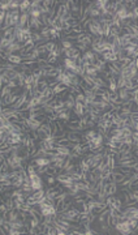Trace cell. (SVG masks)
I'll return each mask as SVG.
<instances>
[{
  "label": "cell",
  "mask_w": 138,
  "mask_h": 235,
  "mask_svg": "<svg viewBox=\"0 0 138 235\" xmlns=\"http://www.w3.org/2000/svg\"><path fill=\"white\" fill-rule=\"evenodd\" d=\"M44 176H46L47 184L50 185V187H51V185H55V184H56V182H58V180H56V176H52V175H47V174H44Z\"/></svg>",
  "instance_id": "e0dca14e"
},
{
  "label": "cell",
  "mask_w": 138,
  "mask_h": 235,
  "mask_svg": "<svg viewBox=\"0 0 138 235\" xmlns=\"http://www.w3.org/2000/svg\"><path fill=\"white\" fill-rule=\"evenodd\" d=\"M115 230L120 234L123 235H128V234H133V230L132 227L129 226V222L128 221H119L115 226Z\"/></svg>",
  "instance_id": "6da1fadb"
},
{
  "label": "cell",
  "mask_w": 138,
  "mask_h": 235,
  "mask_svg": "<svg viewBox=\"0 0 138 235\" xmlns=\"http://www.w3.org/2000/svg\"><path fill=\"white\" fill-rule=\"evenodd\" d=\"M31 196H33L35 200H40V199H43L44 196H46V191L42 188V190H38V191H34L33 193H31Z\"/></svg>",
  "instance_id": "5bb4252c"
},
{
  "label": "cell",
  "mask_w": 138,
  "mask_h": 235,
  "mask_svg": "<svg viewBox=\"0 0 138 235\" xmlns=\"http://www.w3.org/2000/svg\"><path fill=\"white\" fill-rule=\"evenodd\" d=\"M58 46H59V45H56L54 40H50V42L46 43V50H47L48 54H51V52H54V51L56 50V48H58Z\"/></svg>",
  "instance_id": "9a60e30c"
},
{
  "label": "cell",
  "mask_w": 138,
  "mask_h": 235,
  "mask_svg": "<svg viewBox=\"0 0 138 235\" xmlns=\"http://www.w3.org/2000/svg\"><path fill=\"white\" fill-rule=\"evenodd\" d=\"M67 137L69 139L70 142L73 144H79L84 142V132H74V131H69Z\"/></svg>",
  "instance_id": "7a4b0ae2"
},
{
  "label": "cell",
  "mask_w": 138,
  "mask_h": 235,
  "mask_svg": "<svg viewBox=\"0 0 138 235\" xmlns=\"http://www.w3.org/2000/svg\"><path fill=\"white\" fill-rule=\"evenodd\" d=\"M20 5H21V2H18V0H11V11L20 9Z\"/></svg>",
  "instance_id": "d6986e66"
},
{
  "label": "cell",
  "mask_w": 138,
  "mask_h": 235,
  "mask_svg": "<svg viewBox=\"0 0 138 235\" xmlns=\"http://www.w3.org/2000/svg\"><path fill=\"white\" fill-rule=\"evenodd\" d=\"M22 61H23L22 56L18 54H12V55H9V58H8V63H12L14 66H20V64H22Z\"/></svg>",
  "instance_id": "8992f818"
},
{
  "label": "cell",
  "mask_w": 138,
  "mask_h": 235,
  "mask_svg": "<svg viewBox=\"0 0 138 235\" xmlns=\"http://www.w3.org/2000/svg\"><path fill=\"white\" fill-rule=\"evenodd\" d=\"M125 85H126V80L124 77L119 76L117 77V89H123V88H125Z\"/></svg>",
  "instance_id": "44dd1931"
},
{
  "label": "cell",
  "mask_w": 138,
  "mask_h": 235,
  "mask_svg": "<svg viewBox=\"0 0 138 235\" xmlns=\"http://www.w3.org/2000/svg\"><path fill=\"white\" fill-rule=\"evenodd\" d=\"M0 8H2V11L9 12L11 11V0H3V2L0 3Z\"/></svg>",
  "instance_id": "2e32d148"
},
{
  "label": "cell",
  "mask_w": 138,
  "mask_h": 235,
  "mask_svg": "<svg viewBox=\"0 0 138 235\" xmlns=\"http://www.w3.org/2000/svg\"><path fill=\"white\" fill-rule=\"evenodd\" d=\"M128 9H125V8L124 7H121L120 8V9L116 12V16H117V17L121 20V21H125V20H128Z\"/></svg>",
  "instance_id": "30bf717a"
},
{
  "label": "cell",
  "mask_w": 138,
  "mask_h": 235,
  "mask_svg": "<svg viewBox=\"0 0 138 235\" xmlns=\"http://www.w3.org/2000/svg\"><path fill=\"white\" fill-rule=\"evenodd\" d=\"M56 152L59 153L61 156H65V157H69L72 154V149L69 147H64V145H56Z\"/></svg>",
  "instance_id": "277c9868"
},
{
  "label": "cell",
  "mask_w": 138,
  "mask_h": 235,
  "mask_svg": "<svg viewBox=\"0 0 138 235\" xmlns=\"http://www.w3.org/2000/svg\"><path fill=\"white\" fill-rule=\"evenodd\" d=\"M63 64H64V67H65V69H68V71H73L77 67L76 60H73L70 58H64L63 59Z\"/></svg>",
  "instance_id": "5b68a950"
},
{
  "label": "cell",
  "mask_w": 138,
  "mask_h": 235,
  "mask_svg": "<svg viewBox=\"0 0 138 235\" xmlns=\"http://www.w3.org/2000/svg\"><path fill=\"white\" fill-rule=\"evenodd\" d=\"M31 7V2H29V0H22L21 2V5H20V12L21 13H25L30 9Z\"/></svg>",
  "instance_id": "7c38bea8"
},
{
  "label": "cell",
  "mask_w": 138,
  "mask_h": 235,
  "mask_svg": "<svg viewBox=\"0 0 138 235\" xmlns=\"http://www.w3.org/2000/svg\"><path fill=\"white\" fill-rule=\"evenodd\" d=\"M14 35H16L17 42L23 45V29L21 26H14Z\"/></svg>",
  "instance_id": "52a82bcc"
},
{
  "label": "cell",
  "mask_w": 138,
  "mask_h": 235,
  "mask_svg": "<svg viewBox=\"0 0 138 235\" xmlns=\"http://www.w3.org/2000/svg\"><path fill=\"white\" fill-rule=\"evenodd\" d=\"M134 131H138V123L135 124V128H134Z\"/></svg>",
  "instance_id": "603a6c76"
},
{
  "label": "cell",
  "mask_w": 138,
  "mask_h": 235,
  "mask_svg": "<svg viewBox=\"0 0 138 235\" xmlns=\"http://www.w3.org/2000/svg\"><path fill=\"white\" fill-rule=\"evenodd\" d=\"M47 167L48 166H37V173L39 175H44L47 173Z\"/></svg>",
  "instance_id": "7402d4cb"
},
{
  "label": "cell",
  "mask_w": 138,
  "mask_h": 235,
  "mask_svg": "<svg viewBox=\"0 0 138 235\" xmlns=\"http://www.w3.org/2000/svg\"><path fill=\"white\" fill-rule=\"evenodd\" d=\"M54 94H56V95H58V94H61V93H64V92H67V86L65 85H64V84H61V83H59V84H56L54 88Z\"/></svg>",
  "instance_id": "9c48e42d"
},
{
  "label": "cell",
  "mask_w": 138,
  "mask_h": 235,
  "mask_svg": "<svg viewBox=\"0 0 138 235\" xmlns=\"http://www.w3.org/2000/svg\"><path fill=\"white\" fill-rule=\"evenodd\" d=\"M76 102H79V103H86V95H85V93L84 92H81V93H78L77 95H76Z\"/></svg>",
  "instance_id": "ac0fdd59"
},
{
  "label": "cell",
  "mask_w": 138,
  "mask_h": 235,
  "mask_svg": "<svg viewBox=\"0 0 138 235\" xmlns=\"http://www.w3.org/2000/svg\"><path fill=\"white\" fill-rule=\"evenodd\" d=\"M12 92H13V90H12L9 86H3V88H2V98H4V97L12 94Z\"/></svg>",
  "instance_id": "ffe728a7"
},
{
  "label": "cell",
  "mask_w": 138,
  "mask_h": 235,
  "mask_svg": "<svg viewBox=\"0 0 138 235\" xmlns=\"http://www.w3.org/2000/svg\"><path fill=\"white\" fill-rule=\"evenodd\" d=\"M73 114H74L77 118H82L85 116V104L84 103H79V102H76V106L73 109Z\"/></svg>",
  "instance_id": "3957f363"
},
{
  "label": "cell",
  "mask_w": 138,
  "mask_h": 235,
  "mask_svg": "<svg viewBox=\"0 0 138 235\" xmlns=\"http://www.w3.org/2000/svg\"><path fill=\"white\" fill-rule=\"evenodd\" d=\"M86 75L91 76V77H96V76H99V72L95 68V66H90V67L86 68Z\"/></svg>",
  "instance_id": "4fadbf2b"
},
{
  "label": "cell",
  "mask_w": 138,
  "mask_h": 235,
  "mask_svg": "<svg viewBox=\"0 0 138 235\" xmlns=\"http://www.w3.org/2000/svg\"><path fill=\"white\" fill-rule=\"evenodd\" d=\"M60 45H61V47L64 48V50H69V48L74 47L76 43H74V42H70V40H68V39H65V38H61Z\"/></svg>",
  "instance_id": "8fae6325"
},
{
  "label": "cell",
  "mask_w": 138,
  "mask_h": 235,
  "mask_svg": "<svg viewBox=\"0 0 138 235\" xmlns=\"http://www.w3.org/2000/svg\"><path fill=\"white\" fill-rule=\"evenodd\" d=\"M34 161H35L37 166H50L51 165V159L46 158V157H38V158H34Z\"/></svg>",
  "instance_id": "ba28073f"
}]
</instances>
